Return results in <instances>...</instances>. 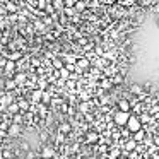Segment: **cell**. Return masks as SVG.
<instances>
[{"mask_svg": "<svg viewBox=\"0 0 159 159\" xmlns=\"http://www.w3.org/2000/svg\"><path fill=\"white\" fill-rule=\"evenodd\" d=\"M70 159H79V157H70Z\"/></svg>", "mask_w": 159, "mask_h": 159, "instance_id": "74e56055", "label": "cell"}, {"mask_svg": "<svg viewBox=\"0 0 159 159\" xmlns=\"http://www.w3.org/2000/svg\"><path fill=\"white\" fill-rule=\"evenodd\" d=\"M127 128L132 132V134H135V132H139V130H142V123H140V118L137 116V115H132L130 116V120H128V123H127Z\"/></svg>", "mask_w": 159, "mask_h": 159, "instance_id": "7a4b0ae2", "label": "cell"}, {"mask_svg": "<svg viewBox=\"0 0 159 159\" xmlns=\"http://www.w3.org/2000/svg\"><path fill=\"white\" fill-rule=\"evenodd\" d=\"M116 106H118V110H120V111H127V113H132V103H130L128 99H118Z\"/></svg>", "mask_w": 159, "mask_h": 159, "instance_id": "5b68a950", "label": "cell"}, {"mask_svg": "<svg viewBox=\"0 0 159 159\" xmlns=\"http://www.w3.org/2000/svg\"><path fill=\"white\" fill-rule=\"evenodd\" d=\"M19 134H21V127L16 125V123H12L11 127H9V135H11V137H17Z\"/></svg>", "mask_w": 159, "mask_h": 159, "instance_id": "9a60e30c", "label": "cell"}, {"mask_svg": "<svg viewBox=\"0 0 159 159\" xmlns=\"http://www.w3.org/2000/svg\"><path fill=\"white\" fill-rule=\"evenodd\" d=\"M17 104H19V108H21L22 111H28V110H29V103H28L26 99H21Z\"/></svg>", "mask_w": 159, "mask_h": 159, "instance_id": "603a6c76", "label": "cell"}, {"mask_svg": "<svg viewBox=\"0 0 159 159\" xmlns=\"http://www.w3.org/2000/svg\"><path fill=\"white\" fill-rule=\"evenodd\" d=\"M152 139H154V145H157V147H159V135H154Z\"/></svg>", "mask_w": 159, "mask_h": 159, "instance_id": "1f68e13d", "label": "cell"}, {"mask_svg": "<svg viewBox=\"0 0 159 159\" xmlns=\"http://www.w3.org/2000/svg\"><path fill=\"white\" fill-rule=\"evenodd\" d=\"M130 116H132V113H127V111H120V110H118L116 113L113 115V121L116 123V127H127Z\"/></svg>", "mask_w": 159, "mask_h": 159, "instance_id": "6da1fadb", "label": "cell"}, {"mask_svg": "<svg viewBox=\"0 0 159 159\" xmlns=\"http://www.w3.org/2000/svg\"><path fill=\"white\" fill-rule=\"evenodd\" d=\"M7 11H9V12H12V14H14V12L17 11V7H16L14 4H11V2H9V4H7Z\"/></svg>", "mask_w": 159, "mask_h": 159, "instance_id": "83f0119b", "label": "cell"}, {"mask_svg": "<svg viewBox=\"0 0 159 159\" xmlns=\"http://www.w3.org/2000/svg\"><path fill=\"white\" fill-rule=\"evenodd\" d=\"M19 57H21V55H19V53H14V55H11V60H12V62H14V60H17Z\"/></svg>", "mask_w": 159, "mask_h": 159, "instance_id": "d6a6232c", "label": "cell"}, {"mask_svg": "<svg viewBox=\"0 0 159 159\" xmlns=\"http://www.w3.org/2000/svg\"><path fill=\"white\" fill-rule=\"evenodd\" d=\"M58 132L63 134V135L70 134V132H72V123H60L58 125Z\"/></svg>", "mask_w": 159, "mask_h": 159, "instance_id": "7c38bea8", "label": "cell"}, {"mask_svg": "<svg viewBox=\"0 0 159 159\" xmlns=\"http://www.w3.org/2000/svg\"><path fill=\"white\" fill-rule=\"evenodd\" d=\"M110 79H111V80H113V86H115V87H120V86H121V84H123V82H125V77H123V75H121V74H116V75H113V77H110Z\"/></svg>", "mask_w": 159, "mask_h": 159, "instance_id": "4fadbf2b", "label": "cell"}, {"mask_svg": "<svg viewBox=\"0 0 159 159\" xmlns=\"http://www.w3.org/2000/svg\"><path fill=\"white\" fill-rule=\"evenodd\" d=\"M99 87H101L103 91H108V93H110V91L113 89L115 86H113V80H111L110 77H104V79L99 80Z\"/></svg>", "mask_w": 159, "mask_h": 159, "instance_id": "8992f818", "label": "cell"}, {"mask_svg": "<svg viewBox=\"0 0 159 159\" xmlns=\"http://www.w3.org/2000/svg\"><path fill=\"white\" fill-rule=\"evenodd\" d=\"M21 121H22V116H19V115H16V116H14V123H16V125H19Z\"/></svg>", "mask_w": 159, "mask_h": 159, "instance_id": "f546056e", "label": "cell"}, {"mask_svg": "<svg viewBox=\"0 0 159 159\" xmlns=\"http://www.w3.org/2000/svg\"><path fill=\"white\" fill-rule=\"evenodd\" d=\"M79 43H80V45H86V43H87V38H79Z\"/></svg>", "mask_w": 159, "mask_h": 159, "instance_id": "836d02e7", "label": "cell"}, {"mask_svg": "<svg viewBox=\"0 0 159 159\" xmlns=\"http://www.w3.org/2000/svg\"><path fill=\"white\" fill-rule=\"evenodd\" d=\"M53 7H55V11H62L65 9V2H62V0H53Z\"/></svg>", "mask_w": 159, "mask_h": 159, "instance_id": "ac0fdd59", "label": "cell"}, {"mask_svg": "<svg viewBox=\"0 0 159 159\" xmlns=\"http://www.w3.org/2000/svg\"><path fill=\"white\" fill-rule=\"evenodd\" d=\"M149 159H152V157H149Z\"/></svg>", "mask_w": 159, "mask_h": 159, "instance_id": "ab89813d", "label": "cell"}, {"mask_svg": "<svg viewBox=\"0 0 159 159\" xmlns=\"http://www.w3.org/2000/svg\"><path fill=\"white\" fill-rule=\"evenodd\" d=\"M91 101H80L79 104H77V110H79V113L80 115H84V116H86L87 113H91Z\"/></svg>", "mask_w": 159, "mask_h": 159, "instance_id": "277c9868", "label": "cell"}, {"mask_svg": "<svg viewBox=\"0 0 159 159\" xmlns=\"http://www.w3.org/2000/svg\"><path fill=\"white\" fill-rule=\"evenodd\" d=\"M75 9L77 12H86V9H87V0H77V4H75Z\"/></svg>", "mask_w": 159, "mask_h": 159, "instance_id": "5bb4252c", "label": "cell"}, {"mask_svg": "<svg viewBox=\"0 0 159 159\" xmlns=\"http://www.w3.org/2000/svg\"><path fill=\"white\" fill-rule=\"evenodd\" d=\"M157 26H159V21H157Z\"/></svg>", "mask_w": 159, "mask_h": 159, "instance_id": "f35d334b", "label": "cell"}, {"mask_svg": "<svg viewBox=\"0 0 159 159\" xmlns=\"http://www.w3.org/2000/svg\"><path fill=\"white\" fill-rule=\"evenodd\" d=\"M43 93H45V91L43 89H36V91H33V103H39V101L43 99Z\"/></svg>", "mask_w": 159, "mask_h": 159, "instance_id": "2e32d148", "label": "cell"}, {"mask_svg": "<svg viewBox=\"0 0 159 159\" xmlns=\"http://www.w3.org/2000/svg\"><path fill=\"white\" fill-rule=\"evenodd\" d=\"M21 110V108H19V104L17 103H12L11 106H9V113L11 115H17V111Z\"/></svg>", "mask_w": 159, "mask_h": 159, "instance_id": "44dd1931", "label": "cell"}, {"mask_svg": "<svg viewBox=\"0 0 159 159\" xmlns=\"http://www.w3.org/2000/svg\"><path fill=\"white\" fill-rule=\"evenodd\" d=\"M145 137H147V132H145L144 128H142V130H139V132H135V134L132 135V139H134V140L137 142V144L144 142V140H145Z\"/></svg>", "mask_w": 159, "mask_h": 159, "instance_id": "9c48e42d", "label": "cell"}, {"mask_svg": "<svg viewBox=\"0 0 159 159\" xmlns=\"http://www.w3.org/2000/svg\"><path fill=\"white\" fill-rule=\"evenodd\" d=\"M9 157H12V152L11 151H4V159H9Z\"/></svg>", "mask_w": 159, "mask_h": 159, "instance_id": "4dcf8cb0", "label": "cell"}, {"mask_svg": "<svg viewBox=\"0 0 159 159\" xmlns=\"http://www.w3.org/2000/svg\"><path fill=\"white\" fill-rule=\"evenodd\" d=\"M77 0H65V7H75Z\"/></svg>", "mask_w": 159, "mask_h": 159, "instance_id": "4316f807", "label": "cell"}, {"mask_svg": "<svg viewBox=\"0 0 159 159\" xmlns=\"http://www.w3.org/2000/svg\"><path fill=\"white\" fill-rule=\"evenodd\" d=\"M46 5H48V4H46L45 0H38V7L39 9H46Z\"/></svg>", "mask_w": 159, "mask_h": 159, "instance_id": "f1b7e54d", "label": "cell"}, {"mask_svg": "<svg viewBox=\"0 0 159 159\" xmlns=\"http://www.w3.org/2000/svg\"><path fill=\"white\" fill-rule=\"evenodd\" d=\"M156 135H159V125H157V130H156Z\"/></svg>", "mask_w": 159, "mask_h": 159, "instance_id": "8d00e7d4", "label": "cell"}, {"mask_svg": "<svg viewBox=\"0 0 159 159\" xmlns=\"http://www.w3.org/2000/svg\"><path fill=\"white\" fill-rule=\"evenodd\" d=\"M63 14L69 16V17H75V16H77V11H75L74 7H65V9H63Z\"/></svg>", "mask_w": 159, "mask_h": 159, "instance_id": "ffe728a7", "label": "cell"}, {"mask_svg": "<svg viewBox=\"0 0 159 159\" xmlns=\"http://www.w3.org/2000/svg\"><path fill=\"white\" fill-rule=\"evenodd\" d=\"M14 69H16V63L12 62V60H9V62L5 63V72H12Z\"/></svg>", "mask_w": 159, "mask_h": 159, "instance_id": "cb8c5ba5", "label": "cell"}, {"mask_svg": "<svg viewBox=\"0 0 159 159\" xmlns=\"http://www.w3.org/2000/svg\"><path fill=\"white\" fill-rule=\"evenodd\" d=\"M128 93L132 96H140V94H144V86H140V84H132L128 87Z\"/></svg>", "mask_w": 159, "mask_h": 159, "instance_id": "ba28073f", "label": "cell"}, {"mask_svg": "<svg viewBox=\"0 0 159 159\" xmlns=\"http://www.w3.org/2000/svg\"><path fill=\"white\" fill-rule=\"evenodd\" d=\"M14 80H16V84H17V86H19V84H22V82H24V80H26V75H24V74H17Z\"/></svg>", "mask_w": 159, "mask_h": 159, "instance_id": "d4e9b609", "label": "cell"}, {"mask_svg": "<svg viewBox=\"0 0 159 159\" xmlns=\"http://www.w3.org/2000/svg\"><path fill=\"white\" fill-rule=\"evenodd\" d=\"M53 67H55L57 70H62L65 65H63V62H62L60 58H55V60H53Z\"/></svg>", "mask_w": 159, "mask_h": 159, "instance_id": "7402d4cb", "label": "cell"}, {"mask_svg": "<svg viewBox=\"0 0 159 159\" xmlns=\"http://www.w3.org/2000/svg\"><path fill=\"white\" fill-rule=\"evenodd\" d=\"M41 157L43 159H52V157H55V151H53V147H43V151H41Z\"/></svg>", "mask_w": 159, "mask_h": 159, "instance_id": "30bf717a", "label": "cell"}, {"mask_svg": "<svg viewBox=\"0 0 159 159\" xmlns=\"http://www.w3.org/2000/svg\"><path fill=\"white\" fill-rule=\"evenodd\" d=\"M139 118H140L142 127H144V125H149V123H154V116H151L149 113H142V115H139Z\"/></svg>", "mask_w": 159, "mask_h": 159, "instance_id": "8fae6325", "label": "cell"}, {"mask_svg": "<svg viewBox=\"0 0 159 159\" xmlns=\"http://www.w3.org/2000/svg\"><path fill=\"white\" fill-rule=\"evenodd\" d=\"M11 21H12V22H14V21H17V16H16V14H12V16H11Z\"/></svg>", "mask_w": 159, "mask_h": 159, "instance_id": "e575fe53", "label": "cell"}, {"mask_svg": "<svg viewBox=\"0 0 159 159\" xmlns=\"http://www.w3.org/2000/svg\"><path fill=\"white\" fill-rule=\"evenodd\" d=\"M52 93H48V91H45V93H43V99H41V103L43 104H50L52 103Z\"/></svg>", "mask_w": 159, "mask_h": 159, "instance_id": "d6986e66", "label": "cell"}, {"mask_svg": "<svg viewBox=\"0 0 159 159\" xmlns=\"http://www.w3.org/2000/svg\"><path fill=\"white\" fill-rule=\"evenodd\" d=\"M45 24H52V19H50V17H45Z\"/></svg>", "mask_w": 159, "mask_h": 159, "instance_id": "d590c367", "label": "cell"}, {"mask_svg": "<svg viewBox=\"0 0 159 159\" xmlns=\"http://www.w3.org/2000/svg\"><path fill=\"white\" fill-rule=\"evenodd\" d=\"M16 86H17V84H16V80H7V84H5V87H7V89H14Z\"/></svg>", "mask_w": 159, "mask_h": 159, "instance_id": "484cf974", "label": "cell"}, {"mask_svg": "<svg viewBox=\"0 0 159 159\" xmlns=\"http://www.w3.org/2000/svg\"><path fill=\"white\" fill-rule=\"evenodd\" d=\"M60 72V79H63V80H69L70 79V75H72V72H69V70L65 69V67H63L62 70H58Z\"/></svg>", "mask_w": 159, "mask_h": 159, "instance_id": "e0dca14e", "label": "cell"}, {"mask_svg": "<svg viewBox=\"0 0 159 159\" xmlns=\"http://www.w3.org/2000/svg\"><path fill=\"white\" fill-rule=\"evenodd\" d=\"M91 65H93V62H91L89 58H86V57H80V58H77V67H79L80 70H87Z\"/></svg>", "mask_w": 159, "mask_h": 159, "instance_id": "52a82bcc", "label": "cell"}, {"mask_svg": "<svg viewBox=\"0 0 159 159\" xmlns=\"http://www.w3.org/2000/svg\"><path fill=\"white\" fill-rule=\"evenodd\" d=\"M99 139H101V134L99 132H96V130H89V132H86V144L87 145H94V144H98L99 142Z\"/></svg>", "mask_w": 159, "mask_h": 159, "instance_id": "3957f363", "label": "cell"}]
</instances>
